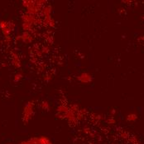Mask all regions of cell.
I'll return each instance as SVG.
<instances>
[{"instance_id":"cell-1","label":"cell","mask_w":144,"mask_h":144,"mask_svg":"<svg viewBox=\"0 0 144 144\" xmlns=\"http://www.w3.org/2000/svg\"><path fill=\"white\" fill-rule=\"evenodd\" d=\"M18 79H19V78H21V75H20V74H17L16 75V77H15V81H18Z\"/></svg>"}]
</instances>
